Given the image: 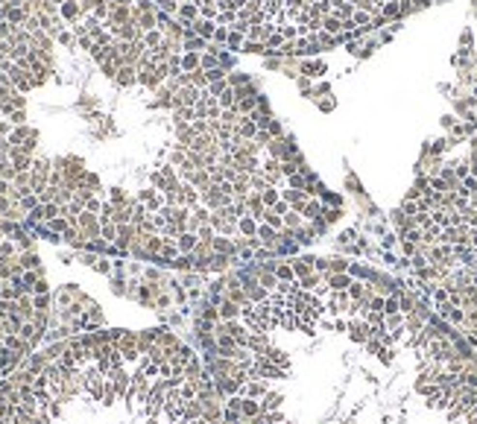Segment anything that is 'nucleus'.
I'll use <instances>...</instances> for the list:
<instances>
[{
	"mask_svg": "<svg viewBox=\"0 0 477 424\" xmlns=\"http://www.w3.org/2000/svg\"><path fill=\"white\" fill-rule=\"evenodd\" d=\"M334 316H340V313H349V307H351V298H349V290H331V298H328V304H325Z\"/></svg>",
	"mask_w": 477,
	"mask_h": 424,
	"instance_id": "nucleus-1",
	"label": "nucleus"
},
{
	"mask_svg": "<svg viewBox=\"0 0 477 424\" xmlns=\"http://www.w3.org/2000/svg\"><path fill=\"white\" fill-rule=\"evenodd\" d=\"M246 348H249L255 357H261V354L270 348V339H267V333H249V339H246Z\"/></svg>",
	"mask_w": 477,
	"mask_h": 424,
	"instance_id": "nucleus-2",
	"label": "nucleus"
},
{
	"mask_svg": "<svg viewBox=\"0 0 477 424\" xmlns=\"http://www.w3.org/2000/svg\"><path fill=\"white\" fill-rule=\"evenodd\" d=\"M325 284H328V290H349L351 287V275L349 272H328Z\"/></svg>",
	"mask_w": 477,
	"mask_h": 424,
	"instance_id": "nucleus-3",
	"label": "nucleus"
},
{
	"mask_svg": "<svg viewBox=\"0 0 477 424\" xmlns=\"http://www.w3.org/2000/svg\"><path fill=\"white\" fill-rule=\"evenodd\" d=\"M267 392H270V389H267V383H264L261 377H252V380L240 389V395H243V398H264Z\"/></svg>",
	"mask_w": 477,
	"mask_h": 424,
	"instance_id": "nucleus-4",
	"label": "nucleus"
},
{
	"mask_svg": "<svg viewBox=\"0 0 477 424\" xmlns=\"http://www.w3.org/2000/svg\"><path fill=\"white\" fill-rule=\"evenodd\" d=\"M217 307H220V319H223V322H231V319L240 316V304H234V301L225 298V296H223V301H220Z\"/></svg>",
	"mask_w": 477,
	"mask_h": 424,
	"instance_id": "nucleus-5",
	"label": "nucleus"
},
{
	"mask_svg": "<svg viewBox=\"0 0 477 424\" xmlns=\"http://www.w3.org/2000/svg\"><path fill=\"white\" fill-rule=\"evenodd\" d=\"M313 261L316 258H299V261H290L293 264V272H296V278L302 281L304 275H310V272H316V267H313Z\"/></svg>",
	"mask_w": 477,
	"mask_h": 424,
	"instance_id": "nucleus-6",
	"label": "nucleus"
},
{
	"mask_svg": "<svg viewBox=\"0 0 477 424\" xmlns=\"http://www.w3.org/2000/svg\"><path fill=\"white\" fill-rule=\"evenodd\" d=\"M261 357H267L270 363H275V366H281V369H287V366H290V357H287L281 348H272V345H270V348H267Z\"/></svg>",
	"mask_w": 477,
	"mask_h": 424,
	"instance_id": "nucleus-7",
	"label": "nucleus"
},
{
	"mask_svg": "<svg viewBox=\"0 0 477 424\" xmlns=\"http://www.w3.org/2000/svg\"><path fill=\"white\" fill-rule=\"evenodd\" d=\"M284 421V415L278 412V409H272V412H258L255 418H249V424H281Z\"/></svg>",
	"mask_w": 477,
	"mask_h": 424,
	"instance_id": "nucleus-8",
	"label": "nucleus"
},
{
	"mask_svg": "<svg viewBox=\"0 0 477 424\" xmlns=\"http://www.w3.org/2000/svg\"><path fill=\"white\" fill-rule=\"evenodd\" d=\"M214 251H217V254H225V258H234L237 246H234L231 240H225V237H214Z\"/></svg>",
	"mask_w": 477,
	"mask_h": 424,
	"instance_id": "nucleus-9",
	"label": "nucleus"
},
{
	"mask_svg": "<svg viewBox=\"0 0 477 424\" xmlns=\"http://www.w3.org/2000/svg\"><path fill=\"white\" fill-rule=\"evenodd\" d=\"M272 272H275V278H278V281H299V278H296V272H293V264H290V261H287V264H275V267H272Z\"/></svg>",
	"mask_w": 477,
	"mask_h": 424,
	"instance_id": "nucleus-10",
	"label": "nucleus"
},
{
	"mask_svg": "<svg viewBox=\"0 0 477 424\" xmlns=\"http://www.w3.org/2000/svg\"><path fill=\"white\" fill-rule=\"evenodd\" d=\"M202 375H205V369H202L199 357H193V360L185 366V380H202Z\"/></svg>",
	"mask_w": 477,
	"mask_h": 424,
	"instance_id": "nucleus-11",
	"label": "nucleus"
},
{
	"mask_svg": "<svg viewBox=\"0 0 477 424\" xmlns=\"http://www.w3.org/2000/svg\"><path fill=\"white\" fill-rule=\"evenodd\" d=\"M240 412H243V418H255V415L264 412V409H261V401H258V398H243Z\"/></svg>",
	"mask_w": 477,
	"mask_h": 424,
	"instance_id": "nucleus-12",
	"label": "nucleus"
},
{
	"mask_svg": "<svg viewBox=\"0 0 477 424\" xmlns=\"http://www.w3.org/2000/svg\"><path fill=\"white\" fill-rule=\"evenodd\" d=\"M246 208L252 211V220H261V217L267 214V205H264L261 196H249V199H246Z\"/></svg>",
	"mask_w": 477,
	"mask_h": 424,
	"instance_id": "nucleus-13",
	"label": "nucleus"
},
{
	"mask_svg": "<svg viewBox=\"0 0 477 424\" xmlns=\"http://www.w3.org/2000/svg\"><path fill=\"white\" fill-rule=\"evenodd\" d=\"M281 401H284V398H281L278 392H267V395L261 398V409H264V412H272V409L281 407Z\"/></svg>",
	"mask_w": 477,
	"mask_h": 424,
	"instance_id": "nucleus-14",
	"label": "nucleus"
},
{
	"mask_svg": "<svg viewBox=\"0 0 477 424\" xmlns=\"http://www.w3.org/2000/svg\"><path fill=\"white\" fill-rule=\"evenodd\" d=\"M38 261H41V258H38L35 251H24L21 258H18V264H21L24 269H41V264H38Z\"/></svg>",
	"mask_w": 477,
	"mask_h": 424,
	"instance_id": "nucleus-15",
	"label": "nucleus"
},
{
	"mask_svg": "<svg viewBox=\"0 0 477 424\" xmlns=\"http://www.w3.org/2000/svg\"><path fill=\"white\" fill-rule=\"evenodd\" d=\"M193 264H196V258L193 254H179V258L170 264L173 269H182V272H188V269H193Z\"/></svg>",
	"mask_w": 477,
	"mask_h": 424,
	"instance_id": "nucleus-16",
	"label": "nucleus"
},
{
	"mask_svg": "<svg viewBox=\"0 0 477 424\" xmlns=\"http://www.w3.org/2000/svg\"><path fill=\"white\" fill-rule=\"evenodd\" d=\"M199 319H205V322H220V307H217V304H202Z\"/></svg>",
	"mask_w": 477,
	"mask_h": 424,
	"instance_id": "nucleus-17",
	"label": "nucleus"
},
{
	"mask_svg": "<svg viewBox=\"0 0 477 424\" xmlns=\"http://www.w3.org/2000/svg\"><path fill=\"white\" fill-rule=\"evenodd\" d=\"M237 225H240V231H243L246 237H258V225H255L252 217H240V222H237Z\"/></svg>",
	"mask_w": 477,
	"mask_h": 424,
	"instance_id": "nucleus-18",
	"label": "nucleus"
},
{
	"mask_svg": "<svg viewBox=\"0 0 477 424\" xmlns=\"http://www.w3.org/2000/svg\"><path fill=\"white\" fill-rule=\"evenodd\" d=\"M383 313H386V316H392V313H401L398 296H386V298H383Z\"/></svg>",
	"mask_w": 477,
	"mask_h": 424,
	"instance_id": "nucleus-19",
	"label": "nucleus"
},
{
	"mask_svg": "<svg viewBox=\"0 0 477 424\" xmlns=\"http://www.w3.org/2000/svg\"><path fill=\"white\" fill-rule=\"evenodd\" d=\"M100 237H103L106 243L117 240V225H114V222H103V228H100Z\"/></svg>",
	"mask_w": 477,
	"mask_h": 424,
	"instance_id": "nucleus-20",
	"label": "nucleus"
},
{
	"mask_svg": "<svg viewBox=\"0 0 477 424\" xmlns=\"http://www.w3.org/2000/svg\"><path fill=\"white\" fill-rule=\"evenodd\" d=\"M79 9H82V6H76L73 0H64V3H62V15H64L67 21H73V18L79 15Z\"/></svg>",
	"mask_w": 477,
	"mask_h": 424,
	"instance_id": "nucleus-21",
	"label": "nucleus"
},
{
	"mask_svg": "<svg viewBox=\"0 0 477 424\" xmlns=\"http://www.w3.org/2000/svg\"><path fill=\"white\" fill-rule=\"evenodd\" d=\"M182 67H185V70H199V56H196V53H188V56L182 59Z\"/></svg>",
	"mask_w": 477,
	"mask_h": 424,
	"instance_id": "nucleus-22",
	"label": "nucleus"
},
{
	"mask_svg": "<svg viewBox=\"0 0 477 424\" xmlns=\"http://www.w3.org/2000/svg\"><path fill=\"white\" fill-rule=\"evenodd\" d=\"M349 269V261H343V258H331L328 261V272H346Z\"/></svg>",
	"mask_w": 477,
	"mask_h": 424,
	"instance_id": "nucleus-23",
	"label": "nucleus"
},
{
	"mask_svg": "<svg viewBox=\"0 0 477 424\" xmlns=\"http://www.w3.org/2000/svg\"><path fill=\"white\" fill-rule=\"evenodd\" d=\"M179 15H182V24H188L191 18H196V6H193V3H185V6L179 9Z\"/></svg>",
	"mask_w": 477,
	"mask_h": 424,
	"instance_id": "nucleus-24",
	"label": "nucleus"
},
{
	"mask_svg": "<svg viewBox=\"0 0 477 424\" xmlns=\"http://www.w3.org/2000/svg\"><path fill=\"white\" fill-rule=\"evenodd\" d=\"M50 296L44 293V296H32V304H35V310H50Z\"/></svg>",
	"mask_w": 477,
	"mask_h": 424,
	"instance_id": "nucleus-25",
	"label": "nucleus"
},
{
	"mask_svg": "<svg viewBox=\"0 0 477 424\" xmlns=\"http://www.w3.org/2000/svg\"><path fill=\"white\" fill-rule=\"evenodd\" d=\"M302 214H304V217H310V220H319V214H322V211H319V205H316V202H307V205L302 208Z\"/></svg>",
	"mask_w": 477,
	"mask_h": 424,
	"instance_id": "nucleus-26",
	"label": "nucleus"
},
{
	"mask_svg": "<svg viewBox=\"0 0 477 424\" xmlns=\"http://www.w3.org/2000/svg\"><path fill=\"white\" fill-rule=\"evenodd\" d=\"M261 199H264V205H267V208H272V205H275V202H278V193H275V190H272V188H267V190H264V193H261Z\"/></svg>",
	"mask_w": 477,
	"mask_h": 424,
	"instance_id": "nucleus-27",
	"label": "nucleus"
},
{
	"mask_svg": "<svg viewBox=\"0 0 477 424\" xmlns=\"http://www.w3.org/2000/svg\"><path fill=\"white\" fill-rule=\"evenodd\" d=\"M299 222H302V220H299V214H296V208H293L290 214H284V225H287V228H299Z\"/></svg>",
	"mask_w": 477,
	"mask_h": 424,
	"instance_id": "nucleus-28",
	"label": "nucleus"
},
{
	"mask_svg": "<svg viewBox=\"0 0 477 424\" xmlns=\"http://www.w3.org/2000/svg\"><path fill=\"white\" fill-rule=\"evenodd\" d=\"M94 269H97V272H103V275H109V272H111V264H109L106 258H97V264H94Z\"/></svg>",
	"mask_w": 477,
	"mask_h": 424,
	"instance_id": "nucleus-29",
	"label": "nucleus"
},
{
	"mask_svg": "<svg viewBox=\"0 0 477 424\" xmlns=\"http://www.w3.org/2000/svg\"><path fill=\"white\" fill-rule=\"evenodd\" d=\"M12 123H15V126H21V123H24V111H21V109H18V111H12Z\"/></svg>",
	"mask_w": 477,
	"mask_h": 424,
	"instance_id": "nucleus-30",
	"label": "nucleus"
},
{
	"mask_svg": "<svg viewBox=\"0 0 477 424\" xmlns=\"http://www.w3.org/2000/svg\"><path fill=\"white\" fill-rule=\"evenodd\" d=\"M354 24H369V15H366V12H357V15H354Z\"/></svg>",
	"mask_w": 477,
	"mask_h": 424,
	"instance_id": "nucleus-31",
	"label": "nucleus"
},
{
	"mask_svg": "<svg viewBox=\"0 0 477 424\" xmlns=\"http://www.w3.org/2000/svg\"><path fill=\"white\" fill-rule=\"evenodd\" d=\"M340 217V211H325V222H334Z\"/></svg>",
	"mask_w": 477,
	"mask_h": 424,
	"instance_id": "nucleus-32",
	"label": "nucleus"
}]
</instances>
